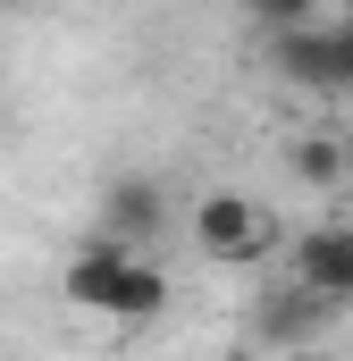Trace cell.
<instances>
[{"instance_id":"6da1fadb","label":"cell","mask_w":353,"mask_h":361,"mask_svg":"<svg viewBox=\"0 0 353 361\" xmlns=\"http://www.w3.org/2000/svg\"><path fill=\"white\" fill-rule=\"evenodd\" d=\"M59 294L76 311H101V319H152L169 302V277L143 261V244H118V235H92L85 252L68 261Z\"/></svg>"},{"instance_id":"3957f363","label":"cell","mask_w":353,"mask_h":361,"mask_svg":"<svg viewBox=\"0 0 353 361\" xmlns=\"http://www.w3.org/2000/svg\"><path fill=\"white\" fill-rule=\"evenodd\" d=\"M269 68H277L294 92H320V101H337V92H345V59H337V25H328V17L269 34Z\"/></svg>"},{"instance_id":"277c9868","label":"cell","mask_w":353,"mask_h":361,"mask_svg":"<svg viewBox=\"0 0 353 361\" xmlns=\"http://www.w3.org/2000/svg\"><path fill=\"white\" fill-rule=\"evenodd\" d=\"M169 227V193H160V177H143V169H126V177L101 185V227L92 235H118V244H152Z\"/></svg>"},{"instance_id":"52a82bcc","label":"cell","mask_w":353,"mask_h":361,"mask_svg":"<svg viewBox=\"0 0 353 361\" xmlns=\"http://www.w3.org/2000/svg\"><path fill=\"white\" fill-rule=\"evenodd\" d=\"M328 0H244V17L261 25V34H286V25H311Z\"/></svg>"},{"instance_id":"5b68a950","label":"cell","mask_w":353,"mask_h":361,"mask_svg":"<svg viewBox=\"0 0 353 361\" xmlns=\"http://www.w3.org/2000/svg\"><path fill=\"white\" fill-rule=\"evenodd\" d=\"M328 311H337V302H328V294H311V286L294 277V286L261 294V336H269V345H303V336H320V328H328Z\"/></svg>"},{"instance_id":"8992f818","label":"cell","mask_w":353,"mask_h":361,"mask_svg":"<svg viewBox=\"0 0 353 361\" xmlns=\"http://www.w3.org/2000/svg\"><path fill=\"white\" fill-rule=\"evenodd\" d=\"M286 169H294L303 185H337L345 177V143H337V135H303V143L286 152Z\"/></svg>"},{"instance_id":"ba28073f","label":"cell","mask_w":353,"mask_h":361,"mask_svg":"<svg viewBox=\"0 0 353 361\" xmlns=\"http://www.w3.org/2000/svg\"><path fill=\"white\" fill-rule=\"evenodd\" d=\"M345 8H353V0H345Z\"/></svg>"},{"instance_id":"7a4b0ae2","label":"cell","mask_w":353,"mask_h":361,"mask_svg":"<svg viewBox=\"0 0 353 361\" xmlns=\"http://www.w3.org/2000/svg\"><path fill=\"white\" fill-rule=\"evenodd\" d=\"M193 252L202 261H219V269H253L277 252V219H269V202L253 193H202L193 202Z\"/></svg>"}]
</instances>
